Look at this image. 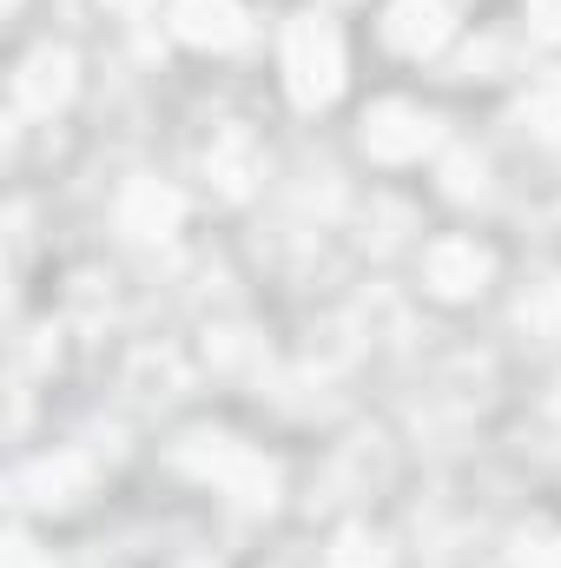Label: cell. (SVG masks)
<instances>
[{
    "label": "cell",
    "mask_w": 561,
    "mask_h": 568,
    "mask_svg": "<svg viewBox=\"0 0 561 568\" xmlns=\"http://www.w3.org/2000/svg\"><path fill=\"white\" fill-rule=\"evenodd\" d=\"M178 469L198 476V483H212V489H225V496H238L245 509H272V503H278V469H272L252 443H238V436L192 429V436L178 443Z\"/></svg>",
    "instance_id": "1"
},
{
    "label": "cell",
    "mask_w": 561,
    "mask_h": 568,
    "mask_svg": "<svg viewBox=\"0 0 561 568\" xmlns=\"http://www.w3.org/2000/svg\"><path fill=\"white\" fill-rule=\"evenodd\" d=\"M284 87H290V100L304 113L337 100V87H344V40H337V27L324 13H297L284 27Z\"/></svg>",
    "instance_id": "2"
},
{
    "label": "cell",
    "mask_w": 561,
    "mask_h": 568,
    "mask_svg": "<svg viewBox=\"0 0 561 568\" xmlns=\"http://www.w3.org/2000/svg\"><path fill=\"white\" fill-rule=\"evenodd\" d=\"M436 145V120L410 106V100H384V106H370V120H364V152L370 159H384V165H410Z\"/></svg>",
    "instance_id": "3"
},
{
    "label": "cell",
    "mask_w": 561,
    "mask_h": 568,
    "mask_svg": "<svg viewBox=\"0 0 561 568\" xmlns=\"http://www.w3.org/2000/svg\"><path fill=\"white\" fill-rule=\"evenodd\" d=\"M489 272H496V258H489L482 245H469V239H442V245L422 252V284H429L436 297H449V304L476 297V291L489 284Z\"/></svg>",
    "instance_id": "4"
},
{
    "label": "cell",
    "mask_w": 561,
    "mask_h": 568,
    "mask_svg": "<svg viewBox=\"0 0 561 568\" xmlns=\"http://www.w3.org/2000/svg\"><path fill=\"white\" fill-rule=\"evenodd\" d=\"M178 219H185V199H178L172 185H159V179H133V185L120 192V232H126V239H140V245L172 239V232H178Z\"/></svg>",
    "instance_id": "5"
},
{
    "label": "cell",
    "mask_w": 561,
    "mask_h": 568,
    "mask_svg": "<svg viewBox=\"0 0 561 568\" xmlns=\"http://www.w3.org/2000/svg\"><path fill=\"white\" fill-rule=\"evenodd\" d=\"M13 100H20V113H60L73 100V53L67 47L27 53V67L13 73Z\"/></svg>",
    "instance_id": "6"
},
{
    "label": "cell",
    "mask_w": 561,
    "mask_h": 568,
    "mask_svg": "<svg viewBox=\"0 0 561 568\" xmlns=\"http://www.w3.org/2000/svg\"><path fill=\"white\" fill-rule=\"evenodd\" d=\"M172 33L185 47H205V53H232L245 40V7L238 0H178L172 7Z\"/></svg>",
    "instance_id": "7"
},
{
    "label": "cell",
    "mask_w": 561,
    "mask_h": 568,
    "mask_svg": "<svg viewBox=\"0 0 561 568\" xmlns=\"http://www.w3.org/2000/svg\"><path fill=\"white\" fill-rule=\"evenodd\" d=\"M205 179H212L225 199H245V192L265 179V145L252 140V126H225L218 140L205 145Z\"/></svg>",
    "instance_id": "8"
},
{
    "label": "cell",
    "mask_w": 561,
    "mask_h": 568,
    "mask_svg": "<svg viewBox=\"0 0 561 568\" xmlns=\"http://www.w3.org/2000/svg\"><path fill=\"white\" fill-rule=\"evenodd\" d=\"M449 27H456L449 0H390V13H384V40L397 53H417V60L449 40Z\"/></svg>",
    "instance_id": "9"
},
{
    "label": "cell",
    "mask_w": 561,
    "mask_h": 568,
    "mask_svg": "<svg viewBox=\"0 0 561 568\" xmlns=\"http://www.w3.org/2000/svg\"><path fill=\"white\" fill-rule=\"evenodd\" d=\"M86 489V463L80 456H40L13 476V496L33 503V509H67L73 496Z\"/></svg>",
    "instance_id": "10"
},
{
    "label": "cell",
    "mask_w": 561,
    "mask_h": 568,
    "mask_svg": "<svg viewBox=\"0 0 561 568\" xmlns=\"http://www.w3.org/2000/svg\"><path fill=\"white\" fill-rule=\"evenodd\" d=\"M324 568H390V549H384V536H370V529H344V536L330 542Z\"/></svg>",
    "instance_id": "11"
},
{
    "label": "cell",
    "mask_w": 561,
    "mask_h": 568,
    "mask_svg": "<svg viewBox=\"0 0 561 568\" xmlns=\"http://www.w3.org/2000/svg\"><path fill=\"white\" fill-rule=\"evenodd\" d=\"M522 120L542 133V140H561V73H542L522 100Z\"/></svg>",
    "instance_id": "12"
},
{
    "label": "cell",
    "mask_w": 561,
    "mask_h": 568,
    "mask_svg": "<svg viewBox=\"0 0 561 568\" xmlns=\"http://www.w3.org/2000/svg\"><path fill=\"white\" fill-rule=\"evenodd\" d=\"M516 317L536 331V337H555L561 331V278H542V284H529V297L516 304Z\"/></svg>",
    "instance_id": "13"
},
{
    "label": "cell",
    "mask_w": 561,
    "mask_h": 568,
    "mask_svg": "<svg viewBox=\"0 0 561 568\" xmlns=\"http://www.w3.org/2000/svg\"><path fill=\"white\" fill-rule=\"evenodd\" d=\"M516 568H561V536H549V529L522 536L516 542Z\"/></svg>",
    "instance_id": "14"
},
{
    "label": "cell",
    "mask_w": 561,
    "mask_h": 568,
    "mask_svg": "<svg viewBox=\"0 0 561 568\" xmlns=\"http://www.w3.org/2000/svg\"><path fill=\"white\" fill-rule=\"evenodd\" d=\"M0 568H47V556L33 549V536H20V529H13V536L0 542Z\"/></svg>",
    "instance_id": "15"
},
{
    "label": "cell",
    "mask_w": 561,
    "mask_h": 568,
    "mask_svg": "<svg viewBox=\"0 0 561 568\" xmlns=\"http://www.w3.org/2000/svg\"><path fill=\"white\" fill-rule=\"evenodd\" d=\"M529 27L542 40H561V0H529Z\"/></svg>",
    "instance_id": "16"
},
{
    "label": "cell",
    "mask_w": 561,
    "mask_h": 568,
    "mask_svg": "<svg viewBox=\"0 0 561 568\" xmlns=\"http://www.w3.org/2000/svg\"><path fill=\"white\" fill-rule=\"evenodd\" d=\"M449 192H456V199L482 192V165H476V159H456V165H449Z\"/></svg>",
    "instance_id": "17"
},
{
    "label": "cell",
    "mask_w": 561,
    "mask_h": 568,
    "mask_svg": "<svg viewBox=\"0 0 561 568\" xmlns=\"http://www.w3.org/2000/svg\"><path fill=\"white\" fill-rule=\"evenodd\" d=\"M113 7H126V13H140V7H152V0H113Z\"/></svg>",
    "instance_id": "18"
}]
</instances>
